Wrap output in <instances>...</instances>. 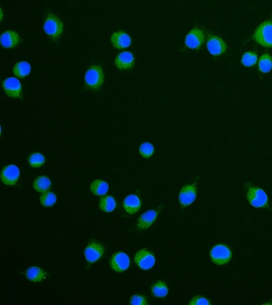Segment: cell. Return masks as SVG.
Wrapping results in <instances>:
<instances>
[{
	"mask_svg": "<svg viewBox=\"0 0 272 305\" xmlns=\"http://www.w3.org/2000/svg\"><path fill=\"white\" fill-rule=\"evenodd\" d=\"M3 91L10 98L23 99V86L16 77H9L2 84Z\"/></svg>",
	"mask_w": 272,
	"mask_h": 305,
	"instance_id": "6",
	"label": "cell"
},
{
	"mask_svg": "<svg viewBox=\"0 0 272 305\" xmlns=\"http://www.w3.org/2000/svg\"><path fill=\"white\" fill-rule=\"evenodd\" d=\"M135 262L143 270H150L155 264V258L148 249H141L135 254Z\"/></svg>",
	"mask_w": 272,
	"mask_h": 305,
	"instance_id": "10",
	"label": "cell"
},
{
	"mask_svg": "<svg viewBox=\"0 0 272 305\" xmlns=\"http://www.w3.org/2000/svg\"><path fill=\"white\" fill-rule=\"evenodd\" d=\"M115 65L119 70H131L135 66L134 55L130 52H122L116 57Z\"/></svg>",
	"mask_w": 272,
	"mask_h": 305,
	"instance_id": "15",
	"label": "cell"
},
{
	"mask_svg": "<svg viewBox=\"0 0 272 305\" xmlns=\"http://www.w3.org/2000/svg\"><path fill=\"white\" fill-rule=\"evenodd\" d=\"M198 177L195 183L192 185H186L183 187L179 194V201L181 208L184 209L186 207L191 205L197 197V183Z\"/></svg>",
	"mask_w": 272,
	"mask_h": 305,
	"instance_id": "7",
	"label": "cell"
},
{
	"mask_svg": "<svg viewBox=\"0 0 272 305\" xmlns=\"http://www.w3.org/2000/svg\"><path fill=\"white\" fill-rule=\"evenodd\" d=\"M259 70L263 73L270 72L272 69V58L269 54H263L259 59Z\"/></svg>",
	"mask_w": 272,
	"mask_h": 305,
	"instance_id": "25",
	"label": "cell"
},
{
	"mask_svg": "<svg viewBox=\"0 0 272 305\" xmlns=\"http://www.w3.org/2000/svg\"><path fill=\"white\" fill-rule=\"evenodd\" d=\"M163 206L158 207L157 210H150L147 211L146 213L142 214L141 217L138 219L137 227L140 230H146L149 228L157 219L158 214L161 210H163Z\"/></svg>",
	"mask_w": 272,
	"mask_h": 305,
	"instance_id": "13",
	"label": "cell"
},
{
	"mask_svg": "<svg viewBox=\"0 0 272 305\" xmlns=\"http://www.w3.org/2000/svg\"><path fill=\"white\" fill-rule=\"evenodd\" d=\"M40 203L45 207H51L56 203V196L52 192H45L40 196Z\"/></svg>",
	"mask_w": 272,
	"mask_h": 305,
	"instance_id": "26",
	"label": "cell"
},
{
	"mask_svg": "<svg viewBox=\"0 0 272 305\" xmlns=\"http://www.w3.org/2000/svg\"><path fill=\"white\" fill-rule=\"evenodd\" d=\"M47 273L39 267H30L26 271V277L29 281L40 283L46 278Z\"/></svg>",
	"mask_w": 272,
	"mask_h": 305,
	"instance_id": "19",
	"label": "cell"
},
{
	"mask_svg": "<svg viewBox=\"0 0 272 305\" xmlns=\"http://www.w3.org/2000/svg\"><path fill=\"white\" fill-rule=\"evenodd\" d=\"M85 87L92 91H98L104 83V71L100 65H92L87 70L84 77Z\"/></svg>",
	"mask_w": 272,
	"mask_h": 305,
	"instance_id": "2",
	"label": "cell"
},
{
	"mask_svg": "<svg viewBox=\"0 0 272 305\" xmlns=\"http://www.w3.org/2000/svg\"><path fill=\"white\" fill-rule=\"evenodd\" d=\"M210 258L215 264L223 265L231 261L232 253L230 248L225 247L224 245H216L210 251Z\"/></svg>",
	"mask_w": 272,
	"mask_h": 305,
	"instance_id": "5",
	"label": "cell"
},
{
	"mask_svg": "<svg viewBox=\"0 0 272 305\" xmlns=\"http://www.w3.org/2000/svg\"><path fill=\"white\" fill-rule=\"evenodd\" d=\"M44 30L52 41L56 43L60 40L63 33L64 26H63V23L58 18L57 16L53 13L48 12L45 16Z\"/></svg>",
	"mask_w": 272,
	"mask_h": 305,
	"instance_id": "1",
	"label": "cell"
},
{
	"mask_svg": "<svg viewBox=\"0 0 272 305\" xmlns=\"http://www.w3.org/2000/svg\"><path fill=\"white\" fill-rule=\"evenodd\" d=\"M28 162L29 165L32 168H39V167L45 164V156L41 154V153H39V152L32 153L28 157Z\"/></svg>",
	"mask_w": 272,
	"mask_h": 305,
	"instance_id": "27",
	"label": "cell"
},
{
	"mask_svg": "<svg viewBox=\"0 0 272 305\" xmlns=\"http://www.w3.org/2000/svg\"><path fill=\"white\" fill-rule=\"evenodd\" d=\"M151 293L154 297L164 298L168 294V287L166 283L162 281H157L151 285Z\"/></svg>",
	"mask_w": 272,
	"mask_h": 305,
	"instance_id": "23",
	"label": "cell"
},
{
	"mask_svg": "<svg viewBox=\"0 0 272 305\" xmlns=\"http://www.w3.org/2000/svg\"><path fill=\"white\" fill-rule=\"evenodd\" d=\"M258 55L254 52H246L242 58V64L244 66L251 67L257 63Z\"/></svg>",
	"mask_w": 272,
	"mask_h": 305,
	"instance_id": "28",
	"label": "cell"
},
{
	"mask_svg": "<svg viewBox=\"0 0 272 305\" xmlns=\"http://www.w3.org/2000/svg\"><path fill=\"white\" fill-rule=\"evenodd\" d=\"M30 72H31V65L26 61H21L14 65V75L21 79H23L26 76H28Z\"/></svg>",
	"mask_w": 272,
	"mask_h": 305,
	"instance_id": "20",
	"label": "cell"
},
{
	"mask_svg": "<svg viewBox=\"0 0 272 305\" xmlns=\"http://www.w3.org/2000/svg\"><path fill=\"white\" fill-rule=\"evenodd\" d=\"M207 48L210 54L214 56H219L221 54H224L226 51L227 46L221 38L210 36L207 43Z\"/></svg>",
	"mask_w": 272,
	"mask_h": 305,
	"instance_id": "14",
	"label": "cell"
},
{
	"mask_svg": "<svg viewBox=\"0 0 272 305\" xmlns=\"http://www.w3.org/2000/svg\"><path fill=\"white\" fill-rule=\"evenodd\" d=\"M3 10H2V9H1V21L3 20Z\"/></svg>",
	"mask_w": 272,
	"mask_h": 305,
	"instance_id": "32",
	"label": "cell"
},
{
	"mask_svg": "<svg viewBox=\"0 0 272 305\" xmlns=\"http://www.w3.org/2000/svg\"><path fill=\"white\" fill-rule=\"evenodd\" d=\"M117 203L113 197L111 196L103 197L99 201V208L105 212H112L115 210Z\"/></svg>",
	"mask_w": 272,
	"mask_h": 305,
	"instance_id": "24",
	"label": "cell"
},
{
	"mask_svg": "<svg viewBox=\"0 0 272 305\" xmlns=\"http://www.w3.org/2000/svg\"><path fill=\"white\" fill-rule=\"evenodd\" d=\"M19 176L20 170L16 165H7L1 172V181L5 185H16Z\"/></svg>",
	"mask_w": 272,
	"mask_h": 305,
	"instance_id": "12",
	"label": "cell"
},
{
	"mask_svg": "<svg viewBox=\"0 0 272 305\" xmlns=\"http://www.w3.org/2000/svg\"><path fill=\"white\" fill-rule=\"evenodd\" d=\"M204 33L202 30L194 28L192 29V31L186 36L185 44L187 48L198 50L202 47V45L204 44Z\"/></svg>",
	"mask_w": 272,
	"mask_h": 305,
	"instance_id": "9",
	"label": "cell"
},
{
	"mask_svg": "<svg viewBox=\"0 0 272 305\" xmlns=\"http://www.w3.org/2000/svg\"><path fill=\"white\" fill-rule=\"evenodd\" d=\"M33 188L39 193H45L51 188V181L45 175L39 176L33 181Z\"/></svg>",
	"mask_w": 272,
	"mask_h": 305,
	"instance_id": "21",
	"label": "cell"
},
{
	"mask_svg": "<svg viewBox=\"0 0 272 305\" xmlns=\"http://www.w3.org/2000/svg\"><path fill=\"white\" fill-rule=\"evenodd\" d=\"M124 208L129 214L137 213L141 210V202L136 195H128L124 201Z\"/></svg>",
	"mask_w": 272,
	"mask_h": 305,
	"instance_id": "18",
	"label": "cell"
},
{
	"mask_svg": "<svg viewBox=\"0 0 272 305\" xmlns=\"http://www.w3.org/2000/svg\"><path fill=\"white\" fill-rule=\"evenodd\" d=\"M247 197L251 205L255 208H266L268 207V197L266 192L262 188L252 187L249 183L245 185Z\"/></svg>",
	"mask_w": 272,
	"mask_h": 305,
	"instance_id": "3",
	"label": "cell"
},
{
	"mask_svg": "<svg viewBox=\"0 0 272 305\" xmlns=\"http://www.w3.org/2000/svg\"><path fill=\"white\" fill-rule=\"evenodd\" d=\"M108 183H106V181H101V180H96L90 186L91 192L95 195H98V196L105 195L108 192Z\"/></svg>",
	"mask_w": 272,
	"mask_h": 305,
	"instance_id": "22",
	"label": "cell"
},
{
	"mask_svg": "<svg viewBox=\"0 0 272 305\" xmlns=\"http://www.w3.org/2000/svg\"><path fill=\"white\" fill-rule=\"evenodd\" d=\"M113 47L118 49L127 48L131 45V38L126 32L120 31V32H114L111 38Z\"/></svg>",
	"mask_w": 272,
	"mask_h": 305,
	"instance_id": "17",
	"label": "cell"
},
{
	"mask_svg": "<svg viewBox=\"0 0 272 305\" xmlns=\"http://www.w3.org/2000/svg\"><path fill=\"white\" fill-rule=\"evenodd\" d=\"M190 305H209L210 302L208 299H205L201 296H197L195 298L192 299V301H190Z\"/></svg>",
	"mask_w": 272,
	"mask_h": 305,
	"instance_id": "31",
	"label": "cell"
},
{
	"mask_svg": "<svg viewBox=\"0 0 272 305\" xmlns=\"http://www.w3.org/2000/svg\"><path fill=\"white\" fill-rule=\"evenodd\" d=\"M130 264V260L127 254L119 252L112 255L110 265L117 272H123L127 270Z\"/></svg>",
	"mask_w": 272,
	"mask_h": 305,
	"instance_id": "11",
	"label": "cell"
},
{
	"mask_svg": "<svg viewBox=\"0 0 272 305\" xmlns=\"http://www.w3.org/2000/svg\"><path fill=\"white\" fill-rule=\"evenodd\" d=\"M148 304L147 299L143 296L134 295L130 299V305H147Z\"/></svg>",
	"mask_w": 272,
	"mask_h": 305,
	"instance_id": "30",
	"label": "cell"
},
{
	"mask_svg": "<svg viewBox=\"0 0 272 305\" xmlns=\"http://www.w3.org/2000/svg\"><path fill=\"white\" fill-rule=\"evenodd\" d=\"M140 153L141 156H143L146 159L150 158V156H152L154 152V147L151 143H144L141 144L140 149H139Z\"/></svg>",
	"mask_w": 272,
	"mask_h": 305,
	"instance_id": "29",
	"label": "cell"
},
{
	"mask_svg": "<svg viewBox=\"0 0 272 305\" xmlns=\"http://www.w3.org/2000/svg\"><path fill=\"white\" fill-rule=\"evenodd\" d=\"M252 39L265 48H272V21H266L259 25Z\"/></svg>",
	"mask_w": 272,
	"mask_h": 305,
	"instance_id": "4",
	"label": "cell"
},
{
	"mask_svg": "<svg viewBox=\"0 0 272 305\" xmlns=\"http://www.w3.org/2000/svg\"><path fill=\"white\" fill-rule=\"evenodd\" d=\"M22 42L19 34L14 31H6L3 32L0 38L1 46L4 48H14L17 47Z\"/></svg>",
	"mask_w": 272,
	"mask_h": 305,
	"instance_id": "16",
	"label": "cell"
},
{
	"mask_svg": "<svg viewBox=\"0 0 272 305\" xmlns=\"http://www.w3.org/2000/svg\"><path fill=\"white\" fill-rule=\"evenodd\" d=\"M104 252H105V248L102 245L99 244V242H97L95 240H92L84 250V256L86 258V261L90 264H92L99 261V259L102 257Z\"/></svg>",
	"mask_w": 272,
	"mask_h": 305,
	"instance_id": "8",
	"label": "cell"
}]
</instances>
